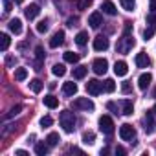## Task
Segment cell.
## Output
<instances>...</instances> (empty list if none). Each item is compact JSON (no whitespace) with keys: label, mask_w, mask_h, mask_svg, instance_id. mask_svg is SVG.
<instances>
[{"label":"cell","mask_w":156,"mask_h":156,"mask_svg":"<svg viewBox=\"0 0 156 156\" xmlns=\"http://www.w3.org/2000/svg\"><path fill=\"white\" fill-rule=\"evenodd\" d=\"M87 92H88L90 96H99V94L103 92V85H101L99 81H96V79H90V81L87 83Z\"/></svg>","instance_id":"7"},{"label":"cell","mask_w":156,"mask_h":156,"mask_svg":"<svg viewBox=\"0 0 156 156\" xmlns=\"http://www.w3.org/2000/svg\"><path fill=\"white\" fill-rule=\"evenodd\" d=\"M22 108H24L22 105H15V107H11V108H9V112L6 114V118H8V119H9V118H15L17 114H20V112H22Z\"/></svg>","instance_id":"33"},{"label":"cell","mask_w":156,"mask_h":156,"mask_svg":"<svg viewBox=\"0 0 156 156\" xmlns=\"http://www.w3.org/2000/svg\"><path fill=\"white\" fill-rule=\"evenodd\" d=\"M107 108H108V110H112L114 114H118V112H119V110H118V105H116V103H112V101L107 105Z\"/></svg>","instance_id":"42"},{"label":"cell","mask_w":156,"mask_h":156,"mask_svg":"<svg viewBox=\"0 0 156 156\" xmlns=\"http://www.w3.org/2000/svg\"><path fill=\"white\" fill-rule=\"evenodd\" d=\"M30 88H31V92L39 94V92L42 90V81H41V79H33V81H30Z\"/></svg>","instance_id":"28"},{"label":"cell","mask_w":156,"mask_h":156,"mask_svg":"<svg viewBox=\"0 0 156 156\" xmlns=\"http://www.w3.org/2000/svg\"><path fill=\"white\" fill-rule=\"evenodd\" d=\"M41 13V8L37 6V4H30L26 9H24V15H26V19H30V20H33V19H37V15Z\"/></svg>","instance_id":"13"},{"label":"cell","mask_w":156,"mask_h":156,"mask_svg":"<svg viewBox=\"0 0 156 156\" xmlns=\"http://www.w3.org/2000/svg\"><path fill=\"white\" fill-rule=\"evenodd\" d=\"M73 108H77V110H94L96 105H94V101L88 99V98H77V99L73 101Z\"/></svg>","instance_id":"4"},{"label":"cell","mask_w":156,"mask_h":156,"mask_svg":"<svg viewBox=\"0 0 156 156\" xmlns=\"http://www.w3.org/2000/svg\"><path fill=\"white\" fill-rule=\"evenodd\" d=\"M87 42H88V33L87 31H79L75 35V44L77 46H85Z\"/></svg>","instance_id":"20"},{"label":"cell","mask_w":156,"mask_h":156,"mask_svg":"<svg viewBox=\"0 0 156 156\" xmlns=\"http://www.w3.org/2000/svg\"><path fill=\"white\" fill-rule=\"evenodd\" d=\"M152 112H154V114H156V103H154V107H152Z\"/></svg>","instance_id":"48"},{"label":"cell","mask_w":156,"mask_h":156,"mask_svg":"<svg viewBox=\"0 0 156 156\" xmlns=\"http://www.w3.org/2000/svg\"><path fill=\"white\" fill-rule=\"evenodd\" d=\"M136 66L138 68H149L151 66V59H149V55L145 51H140L136 55Z\"/></svg>","instance_id":"11"},{"label":"cell","mask_w":156,"mask_h":156,"mask_svg":"<svg viewBox=\"0 0 156 156\" xmlns=\"http://www.w3.org/2000/svg\"><path fill=\"white\" fill-rule=\"evenodd\" d=\"M116 154H119V156H123V154H127V151H125L123 147H116Z\"/></svg>","instance_id":"44"},{"label":"cell","mask_w":156,"mask_h":156,"mask_svg":"<svg viewBox=\"0 0 156 156\" xmlns=\"http://www.w3.org/2000/svg\"><path fill=\"white\" fill-rule=\"evenodd\" d=\"M152 35H154V28H147V30L143 31V39H145V41H151Z\"/></svg>","instance_id":"39"},{"label":"cell","mask_w":156,"mask_h":156,"mask_svg":"<svg viewBox=\"0 0 156 156\" xmlns=\"http://www.w3.org/2000/svg\"><path fill=\"white\" fill-rule=\"evenodd\" d=\"M132 46H134V37L130 33H123V37L118 39V42H116V51L127 55L132 50Z\"/></svg>","instance_id":"1"},{"label":"cell","mask_w":156,"mask_h":156,"mask_svg":"<svg viewBox=\"0 0 156 156\" xmlns=\"http://www.w3.org/2000/svg\"><path fill=\"white\" fill-rule=\"evenodd\" d=\"M92 70H94V73H98V75L107 73V70H108V61H107V59H96L94 64H92Z\"/></svg>","instance_id":"6"},{"label":"cell","mask_w":156,"mask_h":156,"mask_svg":"<svg viewBox=\"0 0 156 156\" xmlns=\"http://www.w3.org/2000/svg\"><path fill=\"white\" fill-rule=\"evenodd\" d=\"M107 48H108V39H107V37L99 35V37L94 39V50H96V51H105Z\"/></svg>","instance_id":"10"},{"label":"cell","mask_w":156,"mask_h":156,"mask_svg":"<svg viewBox=\"0 0 156 156\" xmlns=\"http://www.w3.org/2000/svg\"><path fill=\"white\" fill-rule=\"evenodd\" d=\"M48 143H37L35 145V154H39V156H44V154H48Z\"/></svg>","instance_id":"29"},{"label":"cell","mask_w":156,"mask_h":156,"mask_svg":"<svg viewBox=\"0 0 156 156\" xmlns=\"http://www.w3.org/2000/svg\"><path fill=\"white\" fill-rule=\"evenodd\" d=\"M152 114H154V112H147V114H145V118H143V123H145V132H147V134H152V132L156 130V121H154Z\"/></svg>","instance_id":"8"},{"label":"cell","mask_w":156,"mask_h":156,"mask_svg":"<svg viewBox=\"0 0 156 156\" xmlns=\"http://www.w3.org/2000/svg\"><path fill=\"white\" fill-rule=\"evenodd\" d=\"M87 73H88V68L87 66H77V68H73V77H75V79H83V77H87Z\"/></svg>","instance_id":"22"},{"label":"cell","mask_w":156,"mask_h":156,"mask_svg":"<svg viewBox=\"0 0 156 156\" xmlns=\"http://www.w3.org/2000/svg\"><path fill=\"white\" fill-rule=\"evenodd\" d=\"M6 64H8V66H13V64H15V57H8V59H6Z\"/></svg>","instance_id":"45"},{"label":"cell","mask_w":156,"mask_h":156,"mask_svg":"<svg viewBox=\"0 0 156 156\" xmlns=\"http://www.w3.org/2000/svg\"><path fill=\"white\" fill-rule=\"evenodd\" d=\"M94 141H96V134H94L92 130H87V132L83 134V143H85V145H94Z\"/></svg>","instance_id":"24"},{"label":"cell","mask_w":156,"mask_h":156,"mask_svg":"<svg viewBox=\"0 0 156 156\" xmlns=\"http://www.w3.org/2000/svg\"><path fill=\"white\" fill-rule=\"evenodd\" d=\"M154 96H156V90H154Z\"/></svg>","instance_id":"50"},{"label":"cell","mask_w":156,"mask_h":156,"mask_svg":"<svg viewBox=\"0 0 156 156\" xmlns=\"http://www.w3.org/2000/svg\"><path fill=\"white\" fill-rule=\"evenodd\" d=\"M134 136H136V129H134L130 123H123V125L119 127V138H121L123 141H130Z\"/></svg>","instance_id":"3"},{"label":"cell","mask_w":156,"mask_h":156,"mask_svg":"<svg viewBox=\"0 0 156 156\" xmlns=\"http://www.w3.org/2000/svg\"><path fill=\"white\" fill-rule=\"evenodd\" d=\"M15 154H17V156H26L28 152H26V151H22V149H19V151H15Z\"/></svg>","instance_id":"46"},{"label":"cell","mask_w":156,"mask_h":156,"mask_svg":"<svg viewBox=\"0 0 156 156\" xmlns=\"http://www.w3.org/2000/svg\"><path fill=\"white\" fill-rule=\"evenodd\" d=\"M88 24H90L94 30H98V28L103 24V15H101V13H98V11H96V13H92V15L88 17Z\"/></svg>","instance_id":"15"},{"label":"cell","mask_w":156,"mask_h":156,"mask_svg":"<svg viewBox=\"0 0 156 156\" xmlns=\"http://www.w3.org/2000/svg\"><path fill=\"white\" fill-rule=\"evenodd\" d=\"M119 4L125 11H134V6H136V0H119Z\"/></svg>","instance_id":"27"},{"label":"cell","mask_w":156,"mask_h":156,"mask_svg":"<svg viewBox=\"0 0 156 156\" xmlns=\"http://www.w3.org/2000/svg\"><path fill=\"white\" fill-rule=\"evenodd\" d=\"M51 125H53V119H51L50 116H42V118H41V127L46 129V127H51Z\"/></svg>","instance_id":"37"},{"label":"cell","mask_w":156,"mask_h":156,"mask_svg":"<svg viewBox=\"0 0 156 156\" xmlns=\"http://www.w3.org/2000/svg\"><path fill=\"white\" fill-rule=\"evenodd\" d=\"M48 28H50V20H48V19H44V20H41V22L37 24V31H39V33H46Z\"/></svg>","instance_id":"34"},{"label":"cell","mask_w":156,"mask_h":156,"mask_svg":"<svg viewBox=\"0 0 156 156\" xmlns=\"http://www.w3.org/2000/svg\"><path fill=\"white\" fill-rule=\"evenodd\" d=\"M101 9H103V13H107V15H110V17H114V15L118 13L114 2H110V0H105V2L101 4Z\"/></svg>","instance_id":"16"},{"label":"cell","mask_w":156,"mask_h":156,"mask_svg":"<svg viewBox=\"0 0 156 156\" xmlns=\"http://www.w3.org/2000/svg\"><path fill=\"white\" fill-rule=\"evenodd\" d=\"M62 42H64V31L59 30V31H55V33L51 35V39H50V48H59Z\"/></svg>","instance_id":"9"},{"label":"cell","mask_w":156,"mask_h":156,"mask_svg":"<svg viewBox=\"0 0 156 156\" xmlns=\"http://www.w3.org/2000/svg\"><path fill=\"white\" fill-rule=\"evenodd\" d=\"M121 107H123V110H121L123 116H132V112H134V105H132L130 99H123V101H121Z\"/></svg>","instance_id":"19"},{"label":"cell","mask_w":156,"mask_h":156,"mask_svg":"<svg viewBox=\"0 0 156 156\" xmlns=\"http://www.w3.org/2000/svg\"><path fill=\"white\" fill-rule=\"evenodd\" d=\"M151 81H152V75H151L149 72L141 73V75L138 77V87H140V90H147V87L151 85Z\"/></svg>","instance_id":"12"},{"label":"cell","mask_w":156,"mask_h":156,"mask_svg":"<svg viewBox=\"0 0 156 156\" xmlns=\"http://www.w3.org/2000/svg\"><path fill=\"white\" fill-rule=\"evenodd\" d=\"M59 141H61V138H59V134H57V132H50V134H48V138H46V143H48L50 147H55Z\"/></svg>","instance_id":"25"},{"label":"cell","mask_w":156,"mask_h":156,"mask_svg":"<svg viewBox=\"0 0 156 156\" xmlns=\"http://www.w3.org/2000/svg\"><path fill=\"white\" fill-rule=\"evenodd\" d=\"M114 73H116L118 77L127 75V73H129V66H127V62H125V61H118V62L114 64Z\"/></svg>","instance_id":"14"},{"label":"cell","mask_w":156,"mask_h":156,"mask_svg":"<svg viewBox=\"0 0 156 156\" xmlns=\"http://www.w3.org/2000/svg\"><path fill=\"white\" fill-rule=\"evenodd\" d=\"M26 77H28V70L26 68H17L15 70V79L17 81H24Z\"/></svg>","instance_id":"30"},{"label":"cell","mask_w":156,"mask_h":156,"mask_svg":"<svg viewBox=\"0 0 156 156\" xmlns=\"http://www.w3.org/2000/svg\"><path fill=\"white\" fill-rule=\"evenodd\" d=\"M121 92H123V94H129V92H130V83L125 81V83L121 85Z\"/></svg>","instance_id":"41"},{"label":"cell","mask_w":156,"mask_h":156,"mask_svg":"<svg viewBox=\"0 0 156 156\" xmlns=\"http://www.w3.org/2000/svg\"><path fill=\"white\" fill-rule=\"evenodd\" d=\"M35 57H37V66L44 61V50H42V46H37L35 48Z\"/></svg>","instance_id":"35"},{"label":"cell","mask_w":156,"mask_h":156,"mask_svg":"<svg viewBox=\"0 0 156 156\" xmlns=\"http://www.w3.org/2000/svg\"><path fill=\"white\" fill-rule=\"evenodd\" d=\"M9 31L15 33V35H20V33H22V20H20V19L9 20Z\"/></svg>","instance_id":"17"},{"label":"cell","mask_w":156,"mask_h":156,"mask_svg":"<svg viewBox=\"0 0 156 156\" xmlns=\"http://www.w3.org/2000/svg\"><path fill=\"white\" fill-rule=\"evenodd\" d=\"M99 129H101V132H105L107 136H110L114 132V121H112V118L110 116H101L99 118Z\"/></svg>","instance_id":"5"},{"label":"cell","mask_w":156,"mask_h":156,"mask_svg":"<svg viewBox=\"0 0 156 156\" xmlns=\"http://www.w3.org/2000/svg\"><path fill=\"white\" fill-rule=\"evenodd\" d=\"M103 90L108 92V94H112V92L116 90V83H114V79H107V81L103 83Z\"/></svg>","instance_id":"32"},{"label":"cell","mask_w":156,"mask_h":156,"mask_svg":"<svg viewBox=\"0 0 156 156\" xmlns=\"http://www.w3.org/2000/svg\"><path fill=\"white\" fill-rule=\"evenodd\" d=\"M44 105H46L48 108H57V107H59V99H57L55 96H51V94H50V96H46V98H44Z\"/></svg>","instance_id":"21"},{"label":"cell","mask_w":156,"mask_h":156,"mask_svg":"<svg viewBox=\"0 0 156 156\" xmlns=\"http://www.w3.org/2000/svg\"><path fill=\"white\" fill-rule=\"evenodd\" d=\"M77 22H79V19H77V17H70L66 24H68L70 28H73V26H77Z\"/></svg>","instance_id":"40"},{"label":"cell","mask_w":156,"mask_h":156,"mask_svg":"<svg viewBox=\"0 0 156 156\" xmlns=\"http://www.w3.org/2000/svg\"><path fill=\"white\" fill-rule=\"evenodd\" d=\"M51 72H53V75H57V77H62V75L66 73V68H64V64H53Z\"/></svg>","instance_id":"31"},{"label":"cell","mask_w":156,"mask_h":156,"mask_svg":"<svg viewBox=\"0 0 156 156\" xmlns=\"http://www.w3.org/2000/svg\"><path fill=\"white\" fill-rule=\"evenodd\" d=\"M92 6V0H79V2H77V9H88Z\"/></svg>","instance_id":"36"},{"label":"cell","mask_w":156,"mask_h":156,"mask_svg":"<svg viewBox=\"0 0 156 156\" xmlns=\"http://www.w3.org/2000/svg\"><path fill=\"white\" fill-rule=\"evenodd\" d=\"M4 11H6V13L11 11V0H4Z\"/></svg>","instance_id":"43"},{"label":"cell","mask_w":156,"mask_h":156,"mask_svg":"<svg viewBox=\"0 0 156 156\" xmlns=\"http://www.w3.org/2000/svg\"><path fill=\"white\" fill-rule=\"evenodd\" d=\"M62 94H64V96H73V94H77V85H75L73 81L64 83V85H62Z\"/></svg>","instance_id":"18"},{"label":"cell","mask_w":156,"mask_h":156,"mask_svg":"<svg viewBox=\"0 0 156 156\" xmlns=\"http://www.w3.org/2000/svg\"><path fill=\"white\" fill-rule=\"evenodd\" d=\"M149 6H151V9H152V11H156V0H151Z\"/></svg>","instance_id":"47"},{"label":"cell","mask_w":156,"mask_h":156,"mask_svg":"<svg viewBox=\"0 0 156 156\" xmlns=\"http://www.w3.org/2000/svg\"><path fill=\"white\" fill-rule=\"evenodd\" d=\"M59 121H61V127H62L64 132H73L75 130V116L70 110H62Z\"/></svg>","instance_id":"2"},{"label":"cell","mask_w":156,"mask_h":156,"mask_svg":"<svg viewBox=\"0 0 156 156\" xmlns=\"http://www.w3.org/2000/svg\"><path fill=\"white\" fill-rule=\"evenodd\" d=\"M9 44H11V39H9V35H8V33H2V35H0V50H2V51H6V50L9 48Z\"/></svg>","instance_id":"23"},{"label":"cell","mask_w":156,"mask_h":156,"mask_svg":"<svg viewBox=\"0 0 156 156\" xmlns=\"http://www.w3.org/2000/svg\"><path fill=\"white\" fill-rule=\"evenodd\" d=\"M64 61H66V62H70V64H75L77 61H79V53L66 51V53H64Z\"/></svg>","instance_id":"26"},{"label":"cell","mask_w":156,"mask_h":156,"mask_svg":"<svg viewBox=\"0 0 156 156\" xmlns=\"http://www.w3.org/2000/svg\"><path fill=\"white\" fill-rule=\"evenodd\" d=\"M15 2H17V4H22V2H24V0H15Z\"/></svg>","instance_id":"49"},{"label":"cell","mask_w":156,"mask_h":156,"mask_svg":"<svg viewBox=\"0 0 156 156\" xmlns=\"http://www.w3.org/2000/svg\"><path fill=\"white\" fill-rule=\"evenodd\" d=\"M147 24H149L151 28H154V30H156V11H152V13L147 17Z\"/></svg>","instance_id":"38"}]
</instances>
